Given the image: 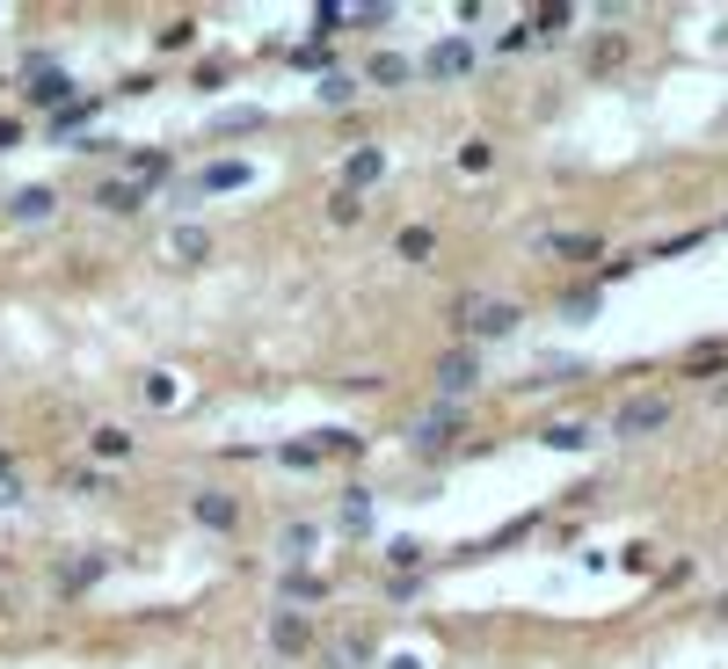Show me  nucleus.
<instances>
[{
    "mask_svg": "<svg viewBox=\"0 0 728 669\" xmlns=\"http://www.w3.org/2000/svg\"><path fill=\"white\" fill-rule=\"evenodd\" d=\"M15 139H23V124H15V117H0V146H15Z\"/></svg>",
    "mask_w": 728,
    "mask_h": 669,
    "instance_id": "18",
    "label": "nucleus"
},
{
    "mask_svg": "<svg viewBox=\"0 0 728 669\" xmlns=\"http://www.w3.org/2000/svg\"><path fill=\"white\" fill-rule=\"evenodd\" d=\"M269 641L285 647V655H306V641H314V633H306V619H277V633H269Z\"/></svg>",
    "mask_w": 728,
    "mask_h": 669,
    "instance_id": "10",
    "label": "nucleus"
},
{
    "mask_svg": "<svg viewBox=\"0 0 728 669\" xmlns=\"http://www.w3.org/2000/svg\"><path fill=\"white\" fill-rule=\"evenodd\" d=\"M96 204H102V212H139V204H146V190H139V182H102V190H96Z\"/></svg>",
    "mask_w": 728,
    "mask_h": 669,
    "instance_id": "7",
    "label": "nucleus"
},
{
    "mask_svg": "<svg viewBox=\"0 0 728 669\" xmlns=\"http://www.w3.org/2000/svg\"><path fill=\"white\" fill-rule=\"evenodd\" d=\"M547 255H561V263H590V255H598V233H547Z\"/></svg>",
    "mask_w": 728,
    "mask_h": 669,
    "instance_id": "4",
    "label": "nucleus"
},
{
    "mask_svg": "<svg viewBox=\"0 0 728 669\" xmlns=\"http://www.w3.org/2000/svg\"><path fill=\"white\" fill-rule=\"evenodd\" d=\"M197 517H204V525H234V502L226 495H197Z\"/></svg>",
    "mask_w": 728,
    "mask_h": 669,
    "instance_id": "13",
    "label": "nucleus"
},
{
    "mask_svg": "<svg viewBox=\"0 0 728 669\" xmlns=\"http://www.w3.org/2000/svg\"><path fill=\"white\" fill-rule=\"evenodd\" d=\"M328 218H336V226H350V218H364V197H350V190H342L336 204H328Z\"/></svg>",
    "mask_w": 728,
    "mask_h": 669,
    "instance_id": "15",
    "label": "nucleus"
},
{
    "mask_svg": "<svg viewBox=\"0 0 728 669\" xmlns=\"http://www.w3.org/2000/svg\"><path fill=\"white\" fill-rule=\"evenodd\" d=\"M474 66V45H437L430 59H423V73H437V80H452V73Z\"/></svg>",
    "mask_w": 728,
    "mask_h": 669,
    "instance_id": "3",
    "label": "nucleus"
},
{
    "mask_svg": "<svg viewBox=\"0 0 728 669\" xmlns=\"http://www.w3.org/2000/svg\"><path fill=\"white\" fill-rule=\"evenodd\" d=\"M460 328L466 335H510L517 328V306L510 299H460Z\"/></svg>",
    "mask_w": 728,
    "mask_h": 669,
    "instance_id": "1",
    "label": "nucleus"
},
{
    "mask_svg": "<svg viewBox=\"0 0 728 669\" xmlns=\"http://www.w3.org/2000/svg\"><path fill=\"white\" fill-rule=\"evenodd\" d=\"M29 96L51 102V96H66V73H45V80H29Z\"/></svg>",
    "mask_w": 728,
    "mask_h": 669,
    "instance_id": "17",
    "label": "nucleus"
},
{
    "mask_svg": "<svg viewBox=\"0 0 728 669\" xmlns=\"http://www.w3.org/2000/svg\"><path fill=\"white\" fill-rule=\"evenodd\" d=\"M8 212H15V218H45V212H51V190H23Z\"/></svg>",
    "mask_w": 728,
    "mask_h": 669,
    "instance_id": "12",
    "label": "nucleus"
},
{
    "mask_svg": "<svg viewBox=\"0 0 728 669\" xmlns=\"http://www.w3.org/2000/svg\"><path fill=\"white\" fill-rule=\"evenodd\" d=\"M96 452L102 458H124V452H131V437H124V430H96Z\"/></svg>",
    "mask_w": 728,
    "mask_h": 669,
    "instance_id": "16",
    "label": "nucleus"
},
{
    "mask_svg": "<svg viewBox=\"0 0 728 669\" xmlns=\"http://www.w3.org/2000/svg\"><path fill=\"white\" fill-rule=\"evenodd\" d=\"M481 371H474V357H444V386H474Z\"/></svg>",
    "mask_w": 728,
    "mask_h": 669,
    "instance_id": "14",
    "label": "nucleus"
},
{
    "mask_svg": "<svg viewBox=\"0 0 728 669\" xmlns=\"http://www.w3.org/2000/svg\"><path fill=\"white\" fill-rule=\"evenodd\" d=\"M241 182H248V161H218V167H204V175H190L175 197H183V204H197L204 190H241Z\"/></svg>",
    "mask_w": 728,
    "mask_h": 669,
    "instance_id": "2",
    "label": "nucleus"
},
{
    "mask_svg": "<svg viewBox=\"0 0 728 669\" xmlns=\"http://www.w3.org/2000/svg\"><path fill=\"white\" fill-rule=\"evenodd\" d=\"M393 248H401V255H409V263H430V248H437V233H430V226H409V233L393 240Z\"/></svg>",
    "mask_w": 728,
    "mask_h": 669,
    "instance_id": "9",
    "label": "nucleus"
},
{
    "mask_svg": "<svg viewBox=\"0 0 728 669\" xmlns=\"http://www.w3.org/2000/svg\"><path fill=\"white\" fill-rule=\"evenodd\" d=\"M168 255H175V263H204V255H212V240L197 233V226H175V233H168Z\"/></svg>",
    "mask_w": 728,
    "mask_h": 669,
    "instance_id": "6",
    "label": "nucleus"
},
{
    "mask_svg": "<svg viewBox=\"0 0 728 669\" xmlns=\"http://www.w3.org/2000/svg\"><path fill=\"white\" fill-rule=\"evenodd\" d=\"M663 415H670V401H633L627 415H619V430H655Z\"/></svg>",
    "mask_w": 728,
    "mask_h": 669,
    "instance_id": "8",
    "label": "nucleus"
},
{
    "mask_svg": "<svg viewBox=\"0 0 728 669\" xmlns=\"http://www.w3.org/2000/svg\"><path fill=\"white\" fill-rule=\"evenodd\" d=\"M409 59H372V80H379V88H401V80H409Z\"/></svg>",
    "mask_w": 728,
    "mask_h": 669,
    "instance_id": "11",
    "label": "nucleus"
},
{
    "mask_svg": "<svg viewBox=\"0 0 728 669\" xmlns=\"http://www.w3.org/2000/svg\"><path fill=\"white\" fill-rule=\"evenodd\" d=\"M379 167H387V161H379L372 146H364V153H350V167H342V175H350V197H364V190H372V182H379Z\"/></svg>",
    "mask_w": 728,
    "mask_h": 669,
    "instance_id": "5",
    "label": "nucleus"
}]
</instances>
